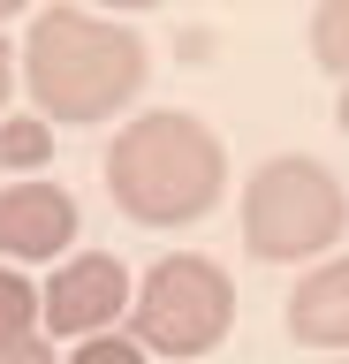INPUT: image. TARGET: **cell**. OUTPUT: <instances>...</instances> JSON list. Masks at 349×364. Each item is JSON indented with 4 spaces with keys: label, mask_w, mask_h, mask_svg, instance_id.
I'll return each mask as SVG.
<instances>
[{
    "label": "cell",
    "mask_w": 349,
    "mask_h": 364,
    "mask_svg": "<svg viewBox=\"0 0 349 364\" xmlns=\"http://www.w3.org/2000/svg\"><path fill=\"white\" fill-rule=\"evenodd\" d=\"M16 61H23V84L38 99V122H107L152 76L144 38L92 16V8H46Z\"/></svg>",
    "instance_id": "cell-1"
},
{
    "label": "cell",
    "mask_w": 349,
    "mask_h": 364,
    "mask_svg": "<svg viewBox=\"0 0 349 364\" xmlns=\"http://www.w3.org/2000/svg\"><path fill=\"white\" fill-rule=\"evenodd\" d=\"M107 190L129 220L144 228H183L220 205L228 190V152L220 136L183 107H152L137 122H122L114 152H107Z\"/></svg>",
    "instance_id": "cell-2"
},
{
    "label": "cell",
    "mask_w": 349,
    "mask_h": 364,
    "mask_svg": "<svg viewBox=\"0 0 349 364\" xmlns=\"http://www.w3.org/2000/svg\"><path fill=\"white\" fill-rule=\"evenodd\" d=\"M342 228H349V198L334 182V167L311 152H281L243 182V243L266 266L319 258L326 243H342Z\"/></svg>",
    "instance_id": "cell-3"
},
{
    "label": "cell",
    "mask_w": 349,
    "mask_h": 364,
    "mask_svg": "<svg viewBox=\"0 0 349 364\" xmlns=\"http://www.w3.org/2000/svg\"><path fill=\"white\" fill-rule=\"evenodd\" d=\"M228 326H235V289H228V273L213 266V258H198V250L160 258L137 281V296H129V341L137 349H160L175 364L220 349Z\"/></svg>",
    "instance_id": "cell-4"
},
{
    "label": "cell",
    "mask_w": 349,
    "mask_h": 364,
    "mask_svg": "<svg viewBox=\"0 0 349 364\" xmlns=\"http://www.w3.org/2000/svg\"><path fill=\"white\" fill-rule=\"evenodd\" d=\"M129 296H137V289H129L122 258L84 250V258H69V266L38 289V334L92 341V334H107V326H114V311H129Z\"/></svg>",
    "instance_id": "cell-5"
},
{
    "label": "cell",
    "mask_w": 349,
    "mask_h": 364,
    "mask_svg": "<svg viewBox=\"0 0 349 364\" xmlns=\"http://www.w3.org/2000/svg\"><path fill=\"white\" fill-rule=\"evenodd\" d=\"M76 243V198L61 182H8L0 190V250L8 258H53Z\"/></svg>",
    "instance_id": "cell-6"
},
{
    "label": "cell",
    "mask_w": 349,
    "mask_h": 364,
    "mask_svg": "<svg viewBox=\"0 0 349 364\" xmlns=\"http://www.w3.org/2000/svg\"><path fill=\"white\" fill-rule=\"evenodd\" d=\"M289 334L304 349H349V258H326L289 296Z\"/></svg>",
    "instance_id": "cell-7"
},
{
    "label": "cell",
    "mask_w": 349,
    "mask_h": 364,
    "mask_svg": "<svg viewBox=\"0 0 349 364\" xmlns=\"http://www.w3.org/2000/svg\"><path fill=\"white\" fill-rule=\"evenodd\" d=\"M46 152H53V122H38V114L0 122V167H46Z\"/></svg>",
    "instance_id": "cell-8"
},
{
    "label": "cell",
    "mask_w": 349,
    "mask_h": 364,
    "mask_svg": "<svg viewBox=\"0 0 349 364\" xmlns=\"http://www.w3.org/2000/svg\"><path fill=\"white\" fill-rule=\"evenodd\" d=\"M311 53H319V68L349 76V0H319V16H311Z\"/></svg>",
    "instance_id": "cell-9"
},
{
    "label": "cell",
    "mask_w": 349,
    "mask_h": 364,
    "mask_svg": "<svg viewBox=\"0 0 349 364\" xmlns=\"http://www.w3.org/2000/svg\"><path fill=\"white\" fill-rule=\"evenodd\" d=\"M38 334V289H31L16 266H0V341Z\"/></svg>",
    "instance_id": "cell-10"
},
{
    "label": "cell",
    "mask_w": 349,
    "mask_h": 364,
    "mask_svg": "<svg viewBox=\"0 0 349 364\" xmlns=\"http://www.w3.org/2000/svg\"><path fill=\"white\" fill-rule=\"evenodd\" d=\"M69 364H144V349L129 334H92V341H76Z\"/></svg>",
    "instance_id": "cell-11"
},
{
    "label": "cell",
    "mask_w": 349,
    "mask_h": 364,
    "mask_svg": "<svg viewBox=\"0 0 349 364\" xmlns=\"http://www.w3.org/2000/svg\"><path fill=\"white\" fill-rule=\"evenodd\" d=\"M0 364H53L46 334H23V341H0Z\"/></svg>",
    "instance_id": "cell-12"
},
{
    "label": "cell",
    "mask_w": 349,
    "mask_h": 364,
    "mask_svg": "<svg viewBox=\"0 0 349 364\" xmlns=\"http://www.w3.org/2000/svg\"><path fill=\"white\" fill-rule=\"evenodd\" d=\"M16 76H23V68H16V53L0 46V107H8V91H16Z\"/></svg>",
    "instance_id": "cell-13"
},
{
    "label": "cell",
    "mask_w": 349,
    "mask_h": 364,
    "mask_svg": "<svg viewBox=\"0 0 349 364\" xmlns=\"http://www.w3.org/2000/svg\"><path fill=\"white\" fill-rule=\"evenodd\" d=\"M8 16H23V0H0V23H8Z\"/></svg>",
    "instance_id": "cell-14"
},
{
    "label": "cell",
    "mask_w": 349,
    "mask_h": 364,
    "mask_svg": "<svg viewBox=\"0 0 349 364\" xmlns=\"http://www.w3.org/2000/svg\"><path fill=\"white\" fill-rule=\"evenodd\" d=\"M342 129H349V84H342Z\"/></svg>",
    "instance_id": "cell-15"
}]
</instances>
